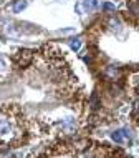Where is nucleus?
<instances>
[{
    "label": "nucleus",
    "mask_w": 139,
    "mask_h": 158,
    "mask_svg": "<svg viewBox=\"0 0 139 158\" xmlns=\"http://www.w3.org/2000/svg\"><path fill=\"white\" fill-rule=\"evenodd\" d=\"M111 138H113V142H114V143L121 145L124 142V138H126V136H124V128H121V130H114L111 133Z\"/></svg>",
    "instance_id": "2"
},
{
    "label": "nucleus",
    "mask_w": 139,
    "mask_h": 158,
    "mask_svg": "<svg viewBox=\"0 0 139 158\" xmlns=\"http://www.w3.org/2000/svg\"><path fill=\"white\" fill-rule=\"evenodd\" d=\"M96 5H98V2H96V0H83V7H85V10L88 12V14L95 10Z\"/></svg>",
    "instance_id": "3"
},
{
    "label": "nucleus",
    "mask_w": 139,
    "mask_h": 158,
    "mask_svg": "<svg viewBox=\"0 0 139 158\" xmlns=\"http://www.w3.org/2000/svg\"><path fill=\"white\" fill-rule=\"evenodd\" d=\"M85 62L99 75L118 82L139 70V14L106 12L86 28Z\"/></svg>",
    "instance_id": "1"
},
{
    "label": "nucleus",
    "mask_w": 139,
    "mask_h": 158,
    "mask_svg": "<svg viewBox=\"0 0 139 158\" xmlns=\"http://www.w3.org/2000/svg\"><path fill=\"white\" fill-rule=\"evenodd\" d=\"M128 8L133 14H139V0H128Z\"/></svg>",
    "instance_id": "4"
},
{
    "label": "nucleus",
    "mask_w": 139,
    "mask_h": 158,
    "mask_svg": "<svg viewBox=\"0 0 139 158\" xmlns=\"http://www.w3.org/2000/svg\"><path fill=\"white\" fill-rule=\"evenodd\" d=\"M27 5H28L27 0H18V2L14 5V12H15V14H20L22 10H25V8H27Z\"/></svg>",
    "instance_id": "5"
},
{
    "label": "nucleus",
    "mask_w": 139,
    "mask_h": 158,
    "mask_svg": "<svg viewBox=\"0 0 139 158\" xmlns=\"http://www.w3.org/2000/svg\"><path fill=\"white\" fill-rule=\"evenodd\" d=\"M70 47H71V50L78 52V50L81 48V40H79V38H73V40L70 42Z\"/></svg>",
    "instance_id": "6"
}]
</instances>
